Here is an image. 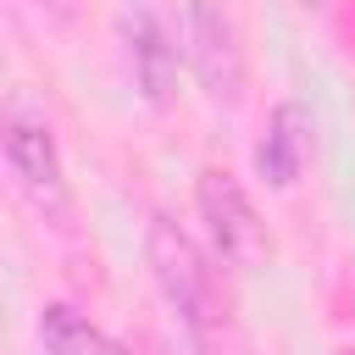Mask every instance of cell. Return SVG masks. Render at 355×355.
Masks as SVG:
<instances>
[{
	"label": "cell",
	"mask_w": 355,
	"mask_h": 355,
	"mask_svg": "<svg viewBox=\"0 0 355 355\" xmlns=\"http://www.w3.org/2000/svg\"><path fill=\"white\" fill-rule=\"evenodd\" d=\"M150 272H155V288L166 294V305L178 311V322L189 327L194 344H216V333L227 327V311H222V288H216V272L205 261V250L172 222V216H150Z\"/></svg>",
	"instance_id": "6da1fadb"
},
{
	"label": "cell",
	"mask_w": 355,
	"mask_h": 355,
	"mask_svg": "<svg viewBox=\"0 0 355 355\" xmlns=\"http://www.w3.org/2000/svg\"><path fill=\"white\" fill-rule=\"evenodd\" d=\"M172 22H178L183 61H189L194 83L205 89V100L239 105V94H244V33H239L233 11H222V6H183Z\"/></svg>",
	"instance_id": "7a4b0ae2"
},
{
	"label": "cell",
	"mask_w": 355,
	"mask_h": 355,
	"mask_svg": "<svg viewBox=\"0 0 355 355\" xmlns=\"http://www.w3.org/2000/svg\"><path fill=\"white\" fill-rule=\"evenodd\" d=\"M194 205H200V222H205V233H211V244L227 266H261L266 261V222H261L255 200L244 194V183L227 166L200 172Z\"/></svg>",
	"instance_id": "3957f363"
},
{
	"label": "cell",
	"mask_w": 355,
	"mask_h": 355,
	"mask_svg": "<svg viewBox=\"0 0 355 355\" xmlns=\"http://www.w3.org/2000/svg\"><path fill=\"white\" fill-rule=\"evenodd\" d=\"M6 172L17 178V189L44 216L67 211V166H61L50 122H39V116H11L6 122Z\"/></svg>",
	"instance_id": "277c9868"
},
{
	"label": "cell",
	"mask_w": 355,
	"mask_h": 355,
	"mask_svg": "<svg viewBox=\"0 0 355 355\" xmlns=\"http://www.w3.org/2000/svg\"><path fill=\"white\" fill-rule=\"evenodd\" d=\"M116 33L128 44V61H133V78L144 89V100H172L178 89V67H183V44H178V22L150 11V6H128L116 11Z\"/></svg>",
	"instance_id": "5b68a950"
},
{
	"label": "cell",
	"mask_w": 355,
	"mask_h": 355,
	"mask_svg": "<svg viewBox=\"0 0 355 355\" xmlns=\"http://www.w3.org/2000/svg\"><path fill=\"white\" fill-rule=\"evenodd\" d=\"M305 155H311V116H305L294 100L272 105L266 133H261V144H255V172H261L272 189H288V183L305 172Z\"/></svg>",
	"instance_id": "8992f818"
},
{
	"label": "cell",
	"mask_w": 355,
	"mask_h": 355,
	"mask_svg": "<svg viewBox=\"0 0 355 355\" xmlns=\"http://www.w3.org/2000/svg\"><path fill=\"white\" fill-rule=\"evenodd\" d=\"M39 349L44 355H111V338L67 300H50L39 311Z\"/></svg>",
	"instance_id": "52a82bcc"
},
{
	"label": "cell",
	"mask_w": 355,
	"mask_h": 355,
	"mask_svg": "<svg viewBox=\"0 0 355 355\" xmlns=\"http://www.w3.org/2000/svg\"><path fill=\"white\" fill-rule=\"evenodd\" d=\"M111 355H150L144 344H128V338H111Z\"/></svg>",
	"instance_id": "ba28073f"
}]
</instances>
